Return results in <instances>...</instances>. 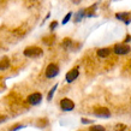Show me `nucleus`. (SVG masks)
Here are the masks:
<instances>
[{"label": "nucleus", "instance_id": "1", "mask_svg": "<svg viewBox=\"0 0 131 131\" xmlns=\"http://www.w3.org/2000/svg\"><path fill=\"white\" fill-rule=\"evenodd\" d=\"M23 54L28 58H40L43 56V49L37 46H29L23 51Z\"/></svg>", "mask_w": 131, "mask_h": 131}, {"label": "nucleus", "instance_id": "2", "mask_svg": "<svg viewBox=\"0 0 131 131\" xmlns=\"http://www.w3.org/2000/svg\"><path fill=\"white\" fill-rule=\"evenodd\" d=\"M59 72H60L59 66L56 63H51L48 64L46 70H45V76L48 80H52V78H56L57 76L59 75Z\"/></svg>", "mask_w": 131, "mask_h": 131}, {"label": "nucleus", "instance_id": "3", "mask_svg": "<svg viewBox=\"0 0 131 131\" xmlns=\"http://www.w3.org/2000/svg\"><path fill=\"white\" fill-rule=\"evenodd\" d=\"M59 106L63 112H71L75 110V102L71 99H69V97H64V99L60 100Z\"/></svg>", "mask_w": 131, "mask_h": 131}, {"label": "nucleus", "instance_id": "4", "mask_svg": "<svg viewBox=\"0 0 131 131\" xmlns=\"http://www.w3.org/2000/svg\"><path fill=\"white\" fill-rule=\"evenodd\" d=\"M112 51L114 52L115 54H118V56H125V54H129L131 52V47L126 43H117L114 45Z\"/></svg>", "mask_w": 131, "mask_h": 131}, {"label": "nucleus", "instance_id": "5", "mask_svg": "<svg viewBox=\"0 0 131 131\" xmlns=\"http://www.w3.org/2000/svg\"><path fill=\"white\" fill-rule=\"evenodd\" d=\"M27 102L29 105H31V106H37V105H40L42 102V94L39 93V91H35V93H32L30 95L27 97Z\"/></svg>", "mask_w": 131, "mask_h": 131}, {"label": "nucleus", "instance_id": "6", "mask_svg": "<svg viewBox=\"0 0 131 131\" xmlns=\"http://www.w3.org/2000/svg\"><path fill=\"white\" fill-rule=\"evenodd\" d=\"M78 76H80V68L76 66V68L71 69V70L66 73V76H65V81H66L68 83H72V82H75V81L78 78Z\"/></svg>", "mask_w": 131, "mask_h": 131}, {"label": "nucleus", "instance_id": "7", "mask_svg": "<svg viewBox=\"0 0 131 131\" xmlns=\"http://www.w3.org/2000/svg\"><path fill=\"white\" fill-rule=\"evenodd\" d=\"M93 113L97 118H105V119H107V118L111 117V112H110V110L107 107H96Z\"/></svg>", "mask_w": 131, "mask_h": 131}, {"label": "nucleus", "instance_id": "8", "mask_svg": "<svg viewBox=\"0 0 131 131\" xmlns=\"http://www.w3.org/2000/svg\"><path fill=\"white\" fill-rule=\"evenodd\" d=\"M115 18L119 20H123L126 25H129V24L131 23L130 12H118V13H115Z\"/></svg>", "mask_w": 131, "mask_h": 131}, {"label": "nucleus", "instance_id": "9", "mask_svg": "<svg viewBox=\"0 0 131 131\" xmlns=\"http://www.w3.org/2000/svg\"><path fill=\"white\" fill-rule=\"evenodd\" d=\"M10 65H11V61L8 59L7 57H3L1 59H0V71H5V70H7L10 68Z\"/></svg>", "mask_w": 131, "mask_h": 131}, {"label": "nucleus", "instance_id": "10", "mask_svg": "<svg viewBox=\"0 0 131 131\" xmlns=\"http://www.w3.org/2000/svg\"><path fill=\"white\" fill-rule=\"evenodd\" d=\"M111 48H100V49H97V52H96V54H97V57H100V58H107L110 54H111Z\"/></svg>", "mask_w": 131, "mask_h": 131}, {"label": "nucleus", "instance_id": "11", "mask_svg": "<svg viewBox=\"0 0 131 131\" xmlns=\"http://www.w3.org/2000/svg\"><path fill=\"white\" fill-rule=\"evenodd\" d=\"M83 17H85V8H82V10H80V11L77 12V13L75 15V19L73 20H75L76 23H78V22L82 20Z\"/></svg>", "mask_w": 131, "mask_h": 131}, {"label": "nucleus", "instance_id": "12", "mask_svg": "<svg viewBox=\"0 0 131 131\" xmlns=\"http://www.w3.org/2000/svg\"><path fill=\"white\" fill-rule=\"evenodd\" d=\"M63 47L65 48V49H70V48L72 47V45H73V42H72L71 39H69V37H65L63 40Z\"/></svg>", "mask_w": 131, "mask_h": 131}, {"label": "nucleus", "instance_id": "13", "mask_svg": "<svg viewBox=\"0 0 131 131\" xmlns=\"http://www.w3.org/2000/svg\"><path fill=\"white\" fill-rule=\"evenodd\" d=\"M57 88H58V84H54V85L51 88V90L48 91V94H47V101H52L53 96H54V93H56V90H57Z\"/></svg>", "mask_w": 131, "mask_h": 131}, {"label": "nucleus", "instance_id": "14", "mask_svg": "<svg viewBox=\"0 0 131 131\" xmlns=\"http://www.w3.org/2000/svg\"><path fill=\"white\" fill-rule=\"evenodd\" d=\"M89 131H106V129L102 125H93L89 127Z\"/></svg>", "mask_w": 131, "mask_h": 131}, {"label": "nucleus", "instance_id": "15", "mask_svg": "<svg viewBox=\"0 0 131 131\" xmlns=\"http://www.w3.org/2000/svg\"><path fill=\"white\" fill-rule=\"evenodd\" d=\"M47 125H48V120L46 119V118L40 119L39 122H37V126H39V127H46Z\"/></svg>", "mask_w": 131, "mask_h": 131}, {"label": "nucleus", "instance_id": "16", "mask_svg": "<svg viewBox=\"0 0 131 131\" xmlns=\"http://www.w3.org/2000/svg\"><path fill=\"white\" fill-rule=\"evenodd\" d=\"M126 130V125L125 124H117L114 126V131H125Z\"/></svg>", "mask_w": 131, "mask_h": 131}, {"label": "nucleus", "instance_id": "17", "mask_svg": "<svg viewBox=\"0 0 131 131\" xmlns=\"http://www.w3.org/2000/svg\"><path fill=\"white\" fill-rule=\"evenodd\" d=\"M46 45H52L54 42V36H49V37H43V40H42Z\"/></svg>", "mask_w": 131, "mask_h": 131}, {"label": "nucleus", "instance_id": "18", "mask_svg": "<svg viewBox=\"0 0 131 131\" xmlns=\"http://www.w3.org/2000/svg\"><path fill=\"white\" fill-rule=\"evenodd\" d=\"M23 127H24L23 124H16L15 126H12L8 131H18V130H20V129H23Z\"/></svg>", "mask_w": 131, "mask_h": 131}, {"label": "nucleus", "instance_id": "19", "mask_svg": "<svg viewBox=\"0 0 131 131\" xmlns=\"http://www.w3.org/2000/svg\"><path fill=\"white\" fill-rule=\"evenodd\" d=\"M71 17H72V12H69L68 15L64 17V19H63V22H61V23H63V24H66V23L69 22V20L71 19Z\"/></svg>", "mask_w": 131, "mask_h": 131}, {"label": "nucleus", "instance_id": "20", "mask_svg": "<svg viewBox=\"0 0 131 131\" xmlns=\"http://www.w3.org/2000/svg\"><path fill=\"white\" fill-rule=\"evenodd\" d=\"M57 27H58V22H57V20H54V22H52V23H51V25H49V29H51L52 31H53V30H54Z\"/></svg>", "mask_w": 131, "mask_h": 131}, {"label": "nucleus", "instance_id": "21", "mask_svg": "<svg viewBox=\"0 0 131 131\" xmlns=\"http://www.w3.org/2000/svg\"><path fill=\"white\" fill-rule=\"evenodd\" d=\"M81 123L82 124H93V120L87 119V118H82V119H81Z\"/></svg>", "mask_w": 131, "mask_h": 131}, {"label": "nucleus", "instance_id": "22", "mask_svg": "<svg viewBox=\"0 0 131 131\" xmlns=\"http://www.w3.org/2000/svg\"><path fill=\"white\" fill-rule=\"evenodd\" d=\"M7 120V117H5V115H0V123H4Z\"/></svg>", "mask_w": 131, "mask_h": 131}, {"label": "nucleus", "instance_id": "23", "mask_svg": "<svg viewBox=\"0 0 131 131\" xmlns=\"http://www.w3.org/2000/svg\"><path fill=\"white\" fill-rule=\"evenodd\" d=\"M124 42H125V43H127V42H131V35H127L126 37H125Z\"/></svg>", "mask_w": 131, "mask_h": 131}]
</instances>
